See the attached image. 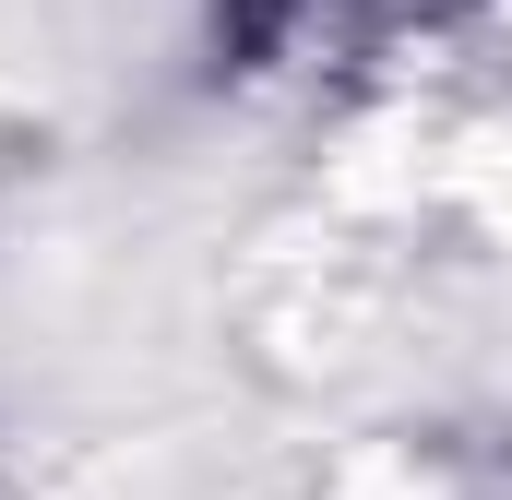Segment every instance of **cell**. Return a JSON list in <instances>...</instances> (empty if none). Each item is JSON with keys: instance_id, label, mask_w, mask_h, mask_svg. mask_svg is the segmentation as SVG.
<instances>
[{"instance_id": "obj_1", "label": "cell", "mask_w": 512, "mask_h": 500, "mask_svg": "<svg viewBox=\"0 0 512 500\" xmlns=\"http://www.w3.org/2000/svg\"><path fill=\"white\" fill-rule=\"evenodd\" d=\"M441 12L453 0H227V36L262 72H346V60H370L393 36L441 24Z\"/></svg>"}]
</instances>
